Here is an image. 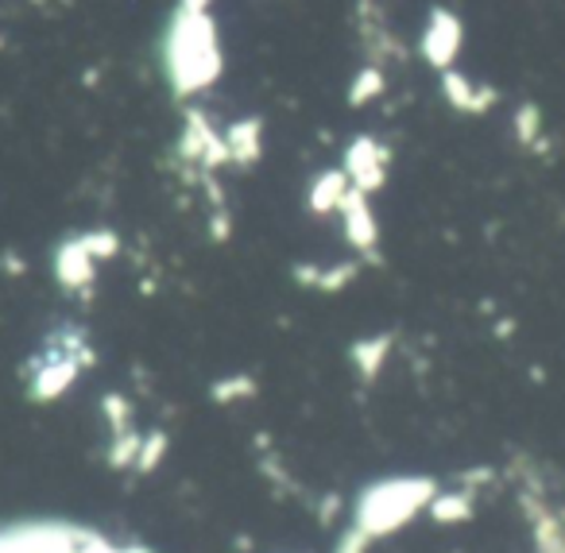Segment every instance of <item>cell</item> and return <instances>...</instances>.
Listing matches in <instances>:
<instances>
[{"mask_svg": "<svg viewBox=\"0 0 565 553\" xmlns=\"http://www.w3.org/2000/svg\"><path fill=\"white\" fill-rule=\"evenodd\" d=\"M441 483L434 476H387V480H372L349 503V522L369 538L372 545L395 538L407 530L418 514H426L434 491Z\"/></svg>", "mask_w": 565, "mask_h": 553, "instance_id": "1", "label": "cell"}, {"mask_svg": "<svg viewBox=\"0 0 565 553\" xmlns=\"http://www.w3.org/2000/svg\"><path fill=\"white\" fill-rule=\"evenodd\" d=\"M519 507H523V519L531 527L534 553H565V507L550 503L539 483H526L519 491Z\"/></svg>", "mask_w": 565, "mask_h": 553, "instance_id": "2", "label": "cell"}, {"mask_svg": "<svg viewBox=\"0 0 565 553\" xmlns=\"http://www.w3.org/2000/svg\"><path fill=\"white\" fill-rule=\"evenodd\" d=\"M426 514H430L438 527H461V522H469L472 514H477V491L465 488V483L438 488L430 499V507H426Z\"/></svg>", "mask_w": 565, "mask_h": 553, "instance_id": "3", "label": "cell"}, {"mask_svg": "<svg viewBox=\"0 0 565 553\" xmlns=\"http://www.w3.org/2000/svg\"><path fill=\"white\" fill-rule=\"evenodd\" d=\"M341 210H345V225H349V241H353V248H361V252L376 248V221H372L364 198L349 194L345 202H341Z\"/></svg>", "mask_w": 565, "mask_h": 553, "instance_id": "4", "label": "cell"}, {"mask_svg": "<svg viewBox=\"0 0 565 553\" xmlns=\"http://www.w3.org/2000/svg\"><path fill=\"white\" fill-rule=\"evenodd\" d=\"M387 349H392V341L387 337H369V341H361V344H353V368L361 372V380L364 383H372L376 380V372L384 368V360H387Z\"/></svg>", "mask_w": 565, "mask_h": 553, "instance_id": "5", "label": "cell"}, {"mask_svg": "<svg viewBox=\"0 0 565 553\" xmlns=\"http://www.w3.org/2000/svg\"><path fill=\"white\" fill-rule=\"evenodd\" d=\"M299 283H307V287H318V290H341L349 279L356 275V267L353 264H338V267H299Z\"/></svg>", "mask_w": 565, "mask_h": 553, "instance_id": "6", "label": "cell"}, {"mask_svg": "<svg viewBox=\"0 0 565 553\" xmlns=\"http://www.w3.org/2000/svg\"><path fill=\"white\" fill-rule=\"evenodd\" d=\"M167 457V437L163 434H148V437H140V453H136V472H156L159 468V460Z\"/></svg>", "mask_w": 565, "mask_h": 553, "instance_id": "7", "label": "cell"}, {"mask_svg": "<svg viewBox=\"0 0 565 553\" xmlns=\"http://www.w3.org/2000/svg\"><path fill=\"white\" fill-rule=\"evenodd\" d=\"M256 395V383L248 375H233V380H217L213 383V398L217 403H241V398H252Z\"/></svg>", "mask_w": 565, "mask_h": 553, "instance_id": "8", "label": "cell"}, {"mask_svg": "<svg viewBox=\"0 0 565 553\" xmlns=\"http://www.w3.org/2000/svg\"><path fill=\"white\" fill-rule=\"evenodd\" d=\"M330 553H372V542L361 534V530L353 527V522H345L341 527V534H338V542H333V550Z\"/></svg>", "mask_w": 565, "mask_h": 553, "instance_id": "9", "label": "cell"}, {"mask_svg": "<svg viewBox=\"0 0 565 553\" xmlns=\"http://www.w3.org/2000/svg\"><path fill=\"white\" fill-rule=\"evenodd\" d=\"M113 553H148L143 545H125V550H113Z\"/></svg>", "mask_w": 565, "mask_h": 553, "instance_id": "10", "label": "cell"}]
</instances>
